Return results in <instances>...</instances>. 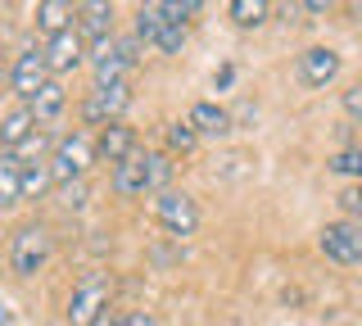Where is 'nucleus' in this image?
Here are the masks:
<instances>
[{
    "label": "nucleus",
    "mask_w": 362,
    "mask_h": 326,
    "mask_svg": "<svg viewBox=\"0 0 362 326\" xmlns=\"http://www.w3.org/2000/svg\"><path fill=\"white\" fill-rule=\"evenodd\" d=\"M127 105H132V82L90 86V95H86V105H82V118L90 122V127H100V132H105L109 122H122Z\"/></svg>",
    "instance_id": "obj_6"
},
{
    "label": "nucleus",
    "mask_w": 362,
    "mask_h": 326,
    "mask_svg": "<svg viewBox=\"0 0 362 326\" xmlns=\"http://www.w3.org/2000/svg\"><path fill=\"white\" fill-rule=\"evenodd\" d=\"M173 159L168 154H145V177H150V190L158 195V190H173Z\"/></svg>",
    "instance_id": "obj_21"
},
{
    "label": "nucleus",
    "mask_w": 362,
    "mask_h": 326,
    "mask_svg": "<svg viewBox=\"0 0 362 326\" xmlns=\"http://www.w3.org/2000/svg\"><path fill=\"white\" fill-rule=\"evenodd\" d=\"M122 326H158V322H154V313L136 308V313H127V318H122Z\"/></svg>",
    "instance_id": "obj_28"
},
{
    "label": "nucleus",
    "mask_w": 362,
    "mask_h": 326,
    "mask_svg": "<svg viewBox=\"0 0 362 326\" xmlns=\"http://www.w3.org/2000/svg\"><path fill=\"white\" fill-rule=\"evenodd\" d=\"M186 122L195 127V136H213V141H222L226 132H231V114H226L222 105H213V100H195Z\"/></svg>",
    "instance_id": "obj_14"
},
{
    "label": "nucleus",
    "mask_w": 362,
    "mask_h": 326,
    "mask_svg": "<svg viewBox=\"0 0 362 326\" xmlns=\"http://www.w3.org/2000/svg\"><path fill=\"white\" fill-rule=\"evenodd\" d=\"M45 64H50V77H59L64 82V73H73V69H82L86 64V41H82V32H59V37H50L45 41Z\"/></svg>",
    "instance_id": "obj_9"
},
{
    "label": "nucleus",
    "mask_w": 362,
    "mask_h": 326,
    "mask_svg": "<svg viewBox=\"0 0 362 326\" xmlns=\"http://www.w3.org/2000/svg\"><path fill=\"white\" fill-rule=\"evenodd\" d=\"M5 86H9V69L0 64V95H5Z\"/></svg>",
    "instance_id": "obj_30"
},
{
    "label": "nucleus",
    "mask_w": 362,
    "mask_h": 326,
    "mask_svg": "<svg viewBox=\"0 0 362 326\" xmlns=\"http://www.w3.org/2000/svg\"><path fill=\"white\" fill-rule=\"evenodd\" d=\"M95 154H100L105 163H113V168L127 163L132 154H136V132L127 127V122H109V127L95 136Z\"/></svg>",
    "instance_id": "obj_12"
},
{
    "label": "nucleus",
    "mask_w": 362,
    "mask_h": 326,
    "mask_svg": "<svg viewBox=\"0 0 362 326\" xmlns=\"http://www.w3.org/2000/svg\"><path fill=\"white\" fill-rule=\"evenodd\" d=\"M163 23H168V5L158 0V5H141L136 9V41H145V46H154L158 41V32H163Z\"/></svg>",
    "instance_id": "obj_19"
},
{
    "label": "nucleus",
    "mask_w": 362,
    "mask_h": 326,
    "mask_svg": "<svg viewBox=\"0 0 362 326\" xmlns=\"http://www.w3.org/2000/svg\"><path fill=\"white\" fill-rule=\"evenodd\" d=\"M95 326H122V318H113V313H105V318H100Z\"/></svg>",
    "instance_id": "obj_29"
},
{
    "label": "nucleus",
    "mask_w": 362,
    "mask_h": 326,
    "mask_svg": "<svg viewBox=\"0 0 362 326\" xmlns=\"http://www.w3.org/2000/svg\"><path fill=\"white\" fill-rule=\"evenodd\" d=\"M136 46L141 41H100L95 50L86 54V64H90V73H95V86H109V82H127V73L136 69Z\"/></svg>",
    "instance_id": "obj_4"
},
{
    "label": "nucleus",
    "mask_w": 362,
    "mask_h": 326,
    "mask_svg": "<svg viewBox=\"0 0 362 326\" xmlns=\"http://www.w3.org/2000/svg\"><path fill=\"white\" fill-rule=\"evenodd\" d=\"M344 114L362 127V86H349V91H344Z\"/></svg>",
    "instance_id": "obj_27"
},
{
    "label": "nucleus",
    "mask_w": 362,
    "mask_h": 326,
    "mask_svg": "<svg viewBox=\"0 0 362 326\" xmlns=\"http://www.w3.org/2000/svg\"><path fill=\"white\" fill-rule=\"evenodd\" d=\"M109 295H113L109 276L105 272H86L73 286V299H68V322H73V326H95L109 313Z\"/></svg>",
    "instance_id": "obj_3"
},
{
    "label": "nucleus",
    "mask_w": 362,
    "mask_h": 326,
    "mask_svg": "<svg viewBox=\"0 0 362 326\" xmlns=\"http://www.w3.org/2000/svg\"><path fill=\"white\" fill-rule=\"evenodd\" d=\"M54 177H50V159H41V163H23V199H41V190L50 186Z\"/></svg>",
    "instance_id": "obj_20"
},
{
    "label": "nucleus",
    "mask_w": 362,
    "mask_h": 326,
    "mask_svg": "<svg viewBox=\"0 0 362 326\" xmlns=\"http://www.w3.org/2000/svg\"><path fill=\"white\" fill-rule=\"evenodd\" d=\"M50 82V64H45V46H23L9 64V86H14L18 105H28L41 86Z\"/></svg>",
    "instance_id": "obj_7"
},
{
    "label": "nucleus",
    "mask_w": 362,
    "mask_h": 326,
    "mask_svg": "<svg viewBox=\"0 0 362 326\" xmlns=\"http://www.w3.org/2000/svg\"><path fill=\"white\" fill-rule=\"evenodd\" d=\"M339 77V54L331 46H308L299 54V82L303 86H326Z\"/></svg>",
    "instance_id": "obj_10"
},
{
    "label": "nucleus",
    "mask_w": 362,
    "mask_h": 326,
    "mask_svg": "<svg viewBox=\"0 0 362 326\" xmlns=\"http://www.w3.org/2000/svg\"><path fill=\"white\" fill-rule=\"evenodd\" d=\"M77 32H82V41H109L113 37V5L105 0H86V5H77Z\"/></svg>",
    "instance_id": "obj_13"
},
{
    "label": "nucleus",
    "mask_w": 362,
    "mask_h": 326,
    "mask_svg": "<svg viewBox=\"0 0 362 326\" xmlns=\"http://www.w3.org/2000/svg\"><path fill=\"white\" fill-rule=\"evenodd\" d=\"M154 218L173 235H195V227H199V209H195V199H190L186 190H158L154 195Z\"/></svg>",
    "instance_id": "obj_8"
},
{
    "label": "nucleus",
    "mask_w": 362,
    "mask_h": 326,
    "mask_svg": "<svg viewBox=\"0 0 362 326\" xmlns=\"http://www.w3.org/2000/svg\"><path fill=\"white\" fill-rule=\"evenodd\" d=\"M54 199H59V209H64V213H82V209H86V182L54 186Z\"/></svg>",
    "instance_id": "obj_24"
},
{
    "label": "nucleus",
    "mask_w": 362,
    "mask_h": 326,
    "mask_svg": "<svg viewBox=\"0 0 362 326\" xmlns=\"http://www.w3.org/2000/svg\"><path fill=\"white\" fill-rule=\"evenodd\" d=\"M100 154H95V136L90 132H68V136L54 141V150H50V177H54V186H68V182H86V173H90V163H95Z\"/></svg>",
    "instance_id": "obj_1"
},
{
    "label": "nucleus",
    "mask_w": 362,
    "mask_h": 326,
    "mask_svg": "<svg viewBox=\"0 0 362 326\" xmlns=\"http://www.w3.org/2000/svg\"><path fill=\"white\" fill-rule=\"evenodd\" d=\"M339 209H344V218H349V222H362V182L339 190Z\"/></svg>",
    "instance_id": "obj_26"
},
{
    "label": "nucleus",
    "mask_w": 362,
    "mask_h": 326,
    "mask_svg": "<svg viewBox=\"0 0 362 326\" xmlns=\"http://www.w3.org/2000/svg\"><path fill=\"white\" fill-rule=\"evenodd\" d=\"M145 190H150V177H145V154L136 150L127 163L113 168V195H118V199H136V195H145Z\"/></svg>",
    "instance_id": "obj_16"
},
{
    "label": "nucleus",
    "mask_w": 362,
    "mask_h": 326,
    "mask_svg": "<svg viewBox=\"0 0 362 326\" xmlns=\"http://www.w3.org/2000/svg\"><path fill=\"white\" fill-rule=\"evenodd\" d=\"M322 254L339 267H358L362 263V222H349V218H335L326 222L322 235H317Z\"/></svg>",
    "instance_id": "obj_5"
},
{
    "label": "nucleus",
    "mask_w": 362,
    "mask_h": 326,
    "mask_svg": "<svg viewBox=\"0 0 362 326\" xmlns=\"http://www.w3.org/2000/svg\"><path fill=\"white\" fill-rule=\"evenodd\" d=\"M28 109H32V118H37V122H45V127H50V122H59L64 109H68V91H64L59 77H50V82H45L41 91L28 100Z\"/></svg>",
    "instance_id": "obj_15"
},
{
    "label": "nucleus",
    "mask_w": 362,
    "mask_h": 326,
    "mask_svg": "<svg viewBox=\"0 0 362 326\" xmlns=\"http://www.w3.org/2000/svg\"><path fill=\"white\" fill-rule=\"evenodd\" d=\"M32 136H37V118H32L28 105H14L5 118H0V150L5 154H18Z\"/></svg>",
    "instance_id": "obj_11"
},
{
    "label": "nucleus",
    "mask_w": 362,
    "mask_h": 326,
    "mask_svg": "<svg viewBox=\"0 0 362 326\" xmlns=\"http://www.w3.org/2000/svg\"><path fill=\"white\" fill-rule=\"evenodd\" d=\"M23 204V159L18 154H0V209Z\"/></svg>",
    "instance_id": "obj_18"
},
{
    "label": "nucleus",
    "mask_w": 362,
    "mask_h": 326,
    "mask_svg": "<svg viewBox=\"0 0 362 326\" xmlns=\"http://www.w3.org/2000/svg\"><path fill=\"white\" fill-rule=\"evenodd\" d=\"M54 254V235L45 222H23V227L9 235V267L18 276H37Z\"/></svg>",
    "instance_id": "obj_2"
},
{
    "label": "nucleus",
    "mask_w": 362,
    "mask_h": 326,
    "mask_svg": "<svg viewBox=\"0 0 362 326\" xmlns=\"http://www.w3.org/2000/svg\"><path fill=\"white\" fill-rule=\"evenodd\" d=\"M73 18L77 5H68V0H41L37 5V32H45V41L59 37V32H73Z\"/></svg>",
    "instance_id": "obj_17"
},
{
    "label": "nucleus",
    "mask_w": 362,
    "mask_h": 326,
    "mask_svg": "<svg viewBox=\"0 0 362 326\" xmlns=\"http://www.w3.org/2000/svg\"><path fill=\"white\" fill-rule=\"evenodd\" d=\"M195 145H199V136H195V127H190V122H173V127H168V150L190 154Z\"/></svg>",
    "instance_id": "obj_25"
},
{
    "label": "nucleus",
    "mask_w": 362,
    "mask_h": 326,
    "mask_svg": "<svg viewBox=\"0 0 362 326\" xmlns=\"http://www.w3.org/2000/svg\"><path fill=\"white\" fill-rule=\"evenodd\" d=\"M226 14H231L240 28H258V23H267L272 9L263 5V0H231V5H226Z\"/></svg>",
    "instance_id": "obj_22"
},
{
    "label": "nucleus",
    "mask_w": 362,
    "mask_h": 326,
    "mask_svg": "<svg viewBox=\"0 0 362 326\" xmlns=\"http://www.w3.org/2000/svg\"><path fill=\"white\" fill-rule=\"evenodd\" d=\"M331 173H339V177H362V145H349V150H339V154H331Z\"/></svg>",
    "instance_id": "obj_23"
}]
</instances>
